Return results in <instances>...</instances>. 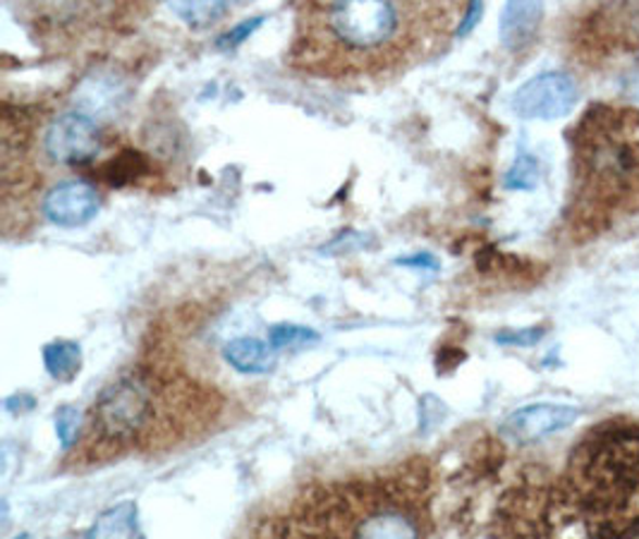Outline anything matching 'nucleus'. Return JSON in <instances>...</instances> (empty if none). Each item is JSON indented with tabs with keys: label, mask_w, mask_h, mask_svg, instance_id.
<instances>
[{
	"label": "nucleus",
	"mask_w": 639,
	"mask_h": 539,
	"mask_svg": "<svg viewBox=\"0 0 639 539\" xmlns=\"http://www.w3.org/2000/svg\"><path fill=\"white\" fill-rule=\"evenodd\" d=\"M463 13L453 3H304L290 65L342 82L396 77L439 51Z\"/></svg>",
	"instance_id": "nucleus-1"
},
{
	"label": "nucleus",
	"mask_w": 639,
	"mask_h": 539,
	"mask_svg": "<svg viewBox=\"0 0 639 539\" xmlns=\"http://www.w3.org/2000/svg\"><path fill=\"white\" fill-rule=\"evenodd\" d=\"M429 475L414 463L390 473L304 487L252 539H426Z\"/></svg>",
	"instance_id": "nucleus-2"
},
{
	"label": "nucleus",
	"mask_w": 639,
	"mask_h": 539,
	"mask_svg": "<svg viewBox=\"0 0 639 539\" xmlns=\"http://www.w3.org/2000/svg\"><path fill=\"white\" fill-rule=\"evenodd\" d=\"M547 539H639V427H609L579 447L541 506Z\"/></svg>",
	"instance_id": "nucleus-3"
},
{
	"label": "nucleus",
	"mask_w": 639,
	"mask_h": 539,
	"mask_svg": "<svg viewBox=\"0 0 639 539\" xmlns=\"http://www.w3.org/2000/svg\"><path fill=\"white\" fill-rule=\"evenodd\" d=\"M216 403L195 381L137 367L105 386L82 431L75 463L99 465L135 451L168 449L213 419Z\"/></svg>",
	"instance_id": "nucleus-4"
},
{
	"label": "nucleus",
	"mask_w": 639,
	"mask_h": 539,
	"mask_svg": "<svg viewBox=\"0 0 639 539\" xmlns=\"http://www.w3.org/2000/svg\"><path fill=\"white\" fill-rule=\"evenodd\" d=\"M101 149L99 125L87 113L70 111L46 125L41 137V154L53 166H82Z\"/></svg>",
	"instance_id": "nucleus-5"
},
{
	"label": "nucleus",
	"mask_w": 639,
	"mask_h": 539,
	"mask_svg": "<svg viewBox=\"0 0 639 539\" xmlns=\"http://www.w3.org/2000/svg\"><path fill=\"white\" fill-rule=\"evenodd\" d=\"M577 103V85L567 73H541L515 91L513 111L525 121H559Z\"/></svg>",
	"instance_id": "nucleus-6"
},
{
	"label": "nucleus",
	"mask_w": 639,
	"mask_h": 539,
	"mask_svg": "<svg viewBox=\"0 0 639 539\" xmlns=\"http://www.w3.org/2000/svg\"><path fill=\"white\" fill-rule=\"evenodd\" d=\"M101 192L87 180H61L43 195L41 211L46 221L61 228H79L99 214Z\"/></svg>",
	"instance_id": "nucleus-7"
},
{
	"label": "nucleus",
	"mask_w": 639,
	"mask_h": 539,
	"mask_svg": "<svg viewBox=\"0 0 639 539\" xmlns=\"http://www.w3.org/2000/svg\"><path fill=\"white\" fill-rule=\"evenodd\" d=\"M579 410L563 403H535L519 408L503 422V435L517 443H535L571 427Z\"/></svg>",
	"instance_id": "nucleus-8"
},
{
	"label": "nucleus",
	"mask_w": 639,
	"mask_h": 539,
	"mask_svg": "<svg viewBox=\"0 0 639 539\" xmlns=\"http://www.w3.org/2000/svg\"><path fill=\"white\" fill-rule=\"evenodd\" d=\"M226 362L240 374H266L276 367V350L254 336H240L223 350Z\"/></svg>",
	"instance_id": "nucleus-9"
},
{
	"label": "nucleus",
	"mask_w": 639,
	"mask_h": 539,
	"mask_svg": "<svg viewBox=\"0 0 639 539\" xmlns=\"http://www.w3.org/2000/svg\"><path fill=\"white\" fill-rule=\"evenodd\" d=\"M543 8L539 3H508L501 15V39L511 51L523 49L535 37Z\"/></svg>",
	"instance_id": "nucleus-10"
},
{
	"label": "nucleus",
	"mask_w": 639,
	"mask_h": 539,
	"mask_svg": "<svg viewBox=\"0 0 639 539\" xmlns=\"http://www.w3.org/2000/svg\"><path fill=\"white\" fill-rule=\"evenodd\" d=\"M85 539H145L139 527V509L135 501H123L103 511L89 527Z\"/></svg>",
	"instance_id": "nucleus-11"
},
{
	"label": "nucleus",
	"mask_w": 639,
	"mask_h": 539,
	"mask_svg": "<svg viewBox=\"0 0 639 539\" xmlns=\"http://www.w3.org/2000/svg\"><path fill=\"white\" fill-rule=\"evenodd\" d=\"M43 365L55 381H73L82 367V350L73 341H53L43 348Z\"/></svg>",
	"instance_id": "nucleus-12"
},
{
	"label": "nucleus",
	"mask_w": 639,
	"mask_h": 539,
	"mask_svg": "<svg viewBox=\"0 0 639 539\" xmlns=\"http://www.w3.org/2000/svg\"><path fill=\"white\" fill-rule=\"evenodd\" d=\"M147 159L137 154V151H123V154H117L115 159H111L105 166L101 168V178L109 183V185H115V187H123V185H129L135 183L139 175L147 173Z\"/></svg>",
	"instance_id": "nucleus-13"
},
{
	"label": "nucleus",
	"mask_w": 639,
	"mask_h": 539,
	"mask_svg": "<svg viewBox=\"0 0 639 539\" xmlns=\"http://www.w3.org/2000/svg\"><path fill=\"white\" fill-rule=\"evenodd\" d=\"M171 10L183 22H187L189 27L201 29V27L213 25V22H218L223 15H228L230 5L228 3H173Z\"/></svg>",
	"instance_id": "nucleus-14"
},
{
	"label": "nucleus",
	"mask_w": 639,
	"mask_h": 539,
	"mask_svg": "<svg viewBox=\"0 0 639 539\" xmlns=\"http://www.w3.org/2000/svg\"><path fill=\"white\" fill-rule=\"evenodd\" d=\"M268 343L274 350H286V348H310L318 343V334L310 326L300 324H276L271 326L268 331Z\"/></svg>",
	"instance_id": "nucleus-15"
},
{
	"label": "nucleus",
	"mask_w": 639,
	"mask_h": 539,
	"mask_svg": "<svg viewBox=\"0 0 639 539\" xmlns=\"http://www.w3.org/2000/svg\"><path fill=\"white\" fill-rule=\"evenodd\" d=\"M537 183H539V163L529 154H519L503 178V185L508 187V190H535Z\"/></svg>",
	"instance_id": "nucleus-16"
},
{
	"label": "nucleus",
	"mask_w": 639,
	"mask_h": 539,
	"mask_svg": "<svg viewBox=\"0 0 639 539\" xmlns=\"http://www.w3.org/2000/svg\"><path fill=\"white\" fill-rule=\"evenodd\" d=\"M55 435L61 439L63 449H73L79 435H82V417L77 413V408L65 405L58 410L55 415Z\"/></svg>",
	"instance_id": "nucleus-17"
},
{
	"label": "nucleus",
	"mask_w": 639,
	"mask_h": 539,
	"mask_svg": "<svg viewBox=\"0 0 639 539\" xmlns=\"http://www.w3.org/2000/svg\"><path fill=\"white\" fill-rule=\"evenodd\" d=\"M264 25V17H252V20H242L240 25H235L233 29H228L226 34H221L216 39V46L221 51H228L235 49V46H240L242 41H247L252 37V34Z\"/></svg>",
	"instance_id": "nucleus-18"
},
{
	"label": "nucleus",
	"mask_w": 639,
	"mask_h": 539,
	"mask_svg": "<svg viewBox=\"0 0 639 539\" xmlns=\"http://www.w3.org/2000/svg\"><path fill=\"white\" fill-rule=\"evenodd\" d=\"M543 336V329H539V326H531V329H523V331H503L496 336V341L503 343V346H535L537 341H541Z\"/></svg>",
	"instance_id": "nucleus-19"
},
{
	"label": "nucleus",
	"mask_w": 639,
	"mask_h": 539,
	"mask_svg": "<svg viewBox=\"0 0 639 539\" xmlns=\"http://www.w3.org/2000/svg\"><path fill=\"white\" fill-rule=\"evenodd\" d=\"M398 266H414V268H422V272H436L439 268V260H436L434 254L429 252H417L412 256H400L396 262Z\"/></svg>",
	"instance_id": "nucleus-20"
},
{
	"label": "nucleus",
	"mask_w": 639,
	"mask_h": 539,
	"mask_svg": "<svg viewBox=\"0 0 639 539\" xmlns=\"http://www.w3.org/2000/svg\"><path fill=\"white\" fill-rule=\"evenodd\" d=\"M481 15H484V5L481 3H469L465 8L463 17H460V25L455 29V37H465V34H469L472 29H475V25H477Z\"/></svg>",
	"instance_id": "nucleus-21"
}]
</instances>
